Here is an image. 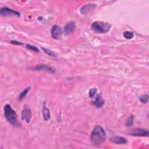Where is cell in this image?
Instances as JSON below:
<instances>
[{"instance_id":"cell-1","label":"cell","mask_w":149,"mask_h":149,"mask_svg":"<svg viewBox=\"0 0 149 149\" xmlns=\"http://www.w3.org/2000/svg\"><path fill=\"white\" fill-rule=\"evenodd\" d=\"M106 133L104 129L100 125L96 126L90 135V140L93 145L99 147L105 141Z\"/></svg>"},{"instance_id":"cell-2","label":"cell","mask_w":149,"mask_h":149,"mask_svg":"<svg viewBox=\"0 0 149 149\" xmlns=\"http://www.w3.org/2000/svg\"><path fill=\"white\" fill-rule=\"evenodd\" d=\"M4 115L6 119L13 126L19 125L17 114L15 111L11 108V107L8 104H7L4 107Z\"/></svg>"},{"instance_id":"cell-3","label":"cell","mask_w":149,"mask_h":149,"mask_svg":"<svg viewBox=\"0 0 149 149\" xmlns=\"http://www.w3.org/2000/svg\"><path fill=\"white\" fill-rule=\"evenodd\" d=\"M111 25L109 23L104 22L101 21H97L93 23V30L98 33H106L109 32L111 29Z\"/></svg>"},{"instance_id":"cell-4","label":"cell","mask_w":149,"mask_h":149,"mask_svg":"<svg viewBox=\"0 0 149 149\" xmlns=\"http://www.w3.org/2000/svg\"><path fill=\"white\" fill-rule=\"evenodd\" d=\"M32 118V111L30 107L25 105L21 113V119L22 120L26 121L27 123H29Z\"/></svg>"},{"instance_id":"cell-5","label":"cell","mask_w":149,"mask_h":149,"mask_svg":"<svg viewBox=\"0 0 149 149\" xmlns=\"http://www.w3.org/2000/svg\"><path fill=\"white\" fill-rule=\"evenodd\" d=\"M128 134L134 136H148V131L143 129L134 128L130 130Z\"/></svg>"},{"instance_id":"cell-6","label":"cell","mask_w":149,"mask_h":149,"mask_svg":"<svg viewBox=\"0 0 149 149\" xmlns=\"http://www.w3.org/2000/svg\"><path fill=\"white\" fill-rule=\"evenodd\" d=\"M51 34L52 37L54 39L58 40L61 38L62 35V30L59 26L54 25L52 26L51 29Z\"/></svg>"},{"instance_id":"cell-7","label":"cell","mask_w":149,"mask_h":149,"mask_svg":"<svg viewBox=\"0 0 149 149\" xmlns=\"http://www.w3.org/2000/svg\"><path fill=\"white\" fill-rule=\"evenodd\" d=\"M0 15L1 16H9V15H16L17 17L20 16V13L17 11H13L7 7L2 8L0 11Z\"/></svg>"},{"instance_id":"cell-8","label":"cell","mask_w":149,"mask_h":149,"mask_svg":"<svg viewBox=\"0 0 149 149\" xmlns=\"http://www.w3.org/2000/svg\"><path fill=\"white\" fill-rule=\"evenodd\" d=\"M75 23L74 22H70L67 23L64 27V32L66 35L72 33L75 29Z\"/></svg>"},{"instance_id":"cell-9","label":"cell","mask_w":149,"mask_h":149,"mask_svg":"<svg viewBox=\"0 0 149 149\" xmlns=\"http://www.w3.org/2000/svg\"><path fill=\"white\" fill-rule=\"evenodd\" d=\"M34 70L35 71H48L50 72H54V70L52 68L48 66V65H44V64H41V65H37Z\"/></svg>"},{"instance_id":"cell-10","label":"cell","mask_w":149,"mask_h":149,"mask_svg":"<svg viewBox=\"0 0 149 149\" xmlns=\"http://www.w3.org/2000/svg\"><path fill=\"white\" fill-rule=\"evenodd\" d=\"M110 140L112 143L117 144H126L127 143V140L121 136H114L110 139Z\"/></svg>"},{"instance_id":"cell-11","label":"cell","mask_w":149,"mask_h":149,"mask_svg":"<svg viewBox=\"0 0 149 149\" xmlns=\"http://www.w3.org/2000/svg\"><path fill=\"white\" fill-rule=\"evenodd\" d=\"M104 100L102 98L100 94H99L96 97L95 101L93 102V104L97 108H101L104 105Z\"/></svg>"},{"instance_id":"cell-12","label":"cell","mask_w":149,"mask_h":149,"mask_svg":"<svg viewBox=\"0 0 149 149\" xmlns=\"http://www.w3.org/2000/svg\"><path fill=\"white\" fill-rule=\"evenodd\" d=\"M95 7H96L95 4H87L82 8V9L80 10V12L81 13H83V14H85V13L90 11L91 9L94 8Z\"/></svg>"},{"instance_id":"cell-13","label":"cell","mask_w":149,"mask_h":149,"mask_svg":"<svg viewBox=\"0 0 149 149\" xmlns=\"http://www.w3.org/2000/svg\"><path fill=\"white\" fill-rule=\"evenodd\" d=\"M43 118L44 119L45 121H48L50 119V112L49 111V110L48 108L46 107L45 105V103L43 105Z\"/></svg>"},{"instance_id":"cell-14","label":"cell","mask_w":149,"mask_h":149,"mask_svg":"<svg viewBox=\"0 0 149 149\" xmlns=\"http://www.w3.org/2000/svg\"><path fill=\"white\" fill-rule=\"evenodd\" d=\"M30 87H27L20 94V95L19 96V100H22V99H23L25 98V97L27 95V94H28L29 93V91H30Z\"/></svg>"},{"instance_id":"cell-15","label":"cell","mask_w":149,"mask_h":149,"mask_svg":"<svg viewBox=\"0 0 149 149\" xmlns=\"http://www.w3.org/2000/svg\"><path fill=\"white\" fill-rule=\"evenodd\" d=\"M139 100L143 104H147L148 101V96L147 94H143L139 97Z\"/></svg>"},{"instance_id":"cell-16","label":"cell","mask_w":149,"mask_h":149,"mask_svg":"<svg viewBox=\"0 0 149 149\" xmlns=\"http://www.w3.org/2000/svg\"><path fill=\"white\" fill-rule=\"evenodd\" d=\"M124 37L126 38V39H132L133 37V33L132 32H129V31H126L123 34Z\"/></svg>"},{"instance_id":"cell-17","label":"cell","mask_w":149,"mask_h":149,"mask_svg":"<svg viewBox=\"0 0 149 149\" xmlns=\"http://www.w3.org/2000/svg\"><path fill=\"white\" fill-rule=\"evenodd\" d=\"M133 119H134V117H133V115H130L128 119H127V120H126V123H125V124H126V125L127 126H131L132 125H133Z\"/></svg>"},{"instance_id":"cell-18","label":"cell","mask_w":149,"mask_h":149,"mask_svg":"<svg viewBox=\"0 0 149 149\" xmlns=\"http://www.w3.org/2000/svg\"><path fill=\"white\" fill-rule=\"evenodd\" d=\"M42 49L43 50L44 52L45 53H46L48 56H50V57H56L57 56L56 55V54L54 53V52H52V51L48 50V49H46V48H42Z\"/></svg>"},{"instance_id":"cell-19","label":"cell","mask_w":149,"mask_h":149,"mask_svg":"<svg viewBox=\"0 0 149 149\" xmlns=\"http://www.w3.org/2000/svg\"><path fill=\"white\" fill-rule=\"evenodd\" d=\"M97 89L96 88H92L90 90H89V96L90 98H93L94 97V96H95L96 93H97Z\"/></svg>"},{"instance_id":"cell-20","label":"cell","mask_w":149,"mask_h":149,"mask_svg":"<svg viewBox=\"0 0 149 149\" xmlns=\"http://www.w3.org/2000/svg\"><path fill=\"white\" fill-rule=\"evenodd\" d=\"M26 46H27V48H29L31 50H33V51H35L36 52L39 51L38 49L36 46H32V45H30V44H27Z\"/></svg>"},{"instance_id":"cell-21","label":"cell","mask_w":149,"mask_h":149,"mask_svg":"<svg viewBox=\"0 0 149 149\" xmlns=\"http://www.w3.org/2000/svg\"><path fill=\"white\" fill-rule=\"evenodd\" d=\"M11 43L12 44H17V45H23V44L19 42H17L14 40V41H11Z\"/></svg>"}]
</instances>
